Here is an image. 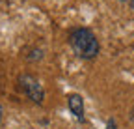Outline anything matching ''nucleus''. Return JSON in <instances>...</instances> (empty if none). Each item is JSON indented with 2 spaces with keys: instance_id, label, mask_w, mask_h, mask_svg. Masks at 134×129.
<instances>
[{
  "instance_id": "nucleus-2",
  "label": "nucleus",
  "mask_w": 134,
  "mask_h": 129,
  "mask_svg": "<svg viewBox=\"0 0 134 129\" xmlns=\"http://www.w3.org/2000/svg\"><path fill=\"white\" fill-rule=\"evenodd\" d=\"M19 88L23 90V94L26 95L28 99H32L36 105H43V99H45V92H43V86L39 84V80L34 77V75H28V73H23L19 77Z\"/></svg>"
},
{
  "instance_id": "nucleus-1",
  "label": "nucleus",
  "mask_w": 134,
  "mask_h": 129,
  "mask_svg": "<svg viewBox=\"0 0 134 129\" xmlns=\"http://www.w3.org/2000/svg\"><path fill=\"white\" fill-rule=\"evenodd\" d=\"M69 45H71L73 53L82 60H93V58H97V54L100 51V45H99L95 34L90 28H75V30H71Z\"/></svg>"
},
{
  "instance_id": "nucleus-4",
  "label": "nucleus",
  "mask_w": 134,
  "mask_h": 129,
  "mask_svg": "<svg viewBox=\"0 0 134 129\" xmlns=\"http://www.w3.org/2000/svg\"><path fill=\"white\" fill-rule=\"evenodd\" d=\"M106 129H117V125H115V120H114V118H108V122H106Z\"/></svg>"
},
{
  "instance_id": "nucleus-9",
  "label": "nucleus",
  "mask_w": 134,
  "mask_h": 129,
  "mask_svg": "<svg viewBox=\"0 0 134 129\" xmlns=\"http://www.w3.org/2000/svg\"><path fill=\"white\" fill-rule=\"evenodd\" d=\"M0 109H2V107H0Z\"/></svg>"
},
{
  "instance_id": "nucleus-8",
  "label": "nucleus",
  "mask_w": 134,
  "mask_h": 129,
  "mask_svg": "<svg viewBox=\"0 0 134 129\" xmlns=\"http://www.w3.org/2000/svg\"><path fill=\"white\" fill-rule=\"evenodd\" d=\"M121 2H127V0H121Z\"/></svg>"
},
{
  "instance_id": "nucleus-6",
  "label": "nucleus",
  "mask_w": 134,
  "mask_h": 129,
  "mask_svg": "<svg viewBox=\"0 0 134 129\" xmlns=\"http://www.w3.org/2000/svg\"><path fill=\"white\" fill-rule=\"evenodd\" d=\"M0 122H2V109H0Z\"/></svg>"
},
{
  "instance_id": "nucleus-5",
  "label": "nucleus",
  "mask_w": 134,
  "mask_h": 129,
  "mask_svg": "<svg viewBox=\"0 0 134 129\" xmlns=\"http://www.w3.org/2000/svg\"><path fill=\"white\" fill-rule=\"evenodd\" d=\"M127 4H129V6H130V8L134 9V0H127Z\"/></svg>"
},
{
  "instance_id": "nucleus-3",
  "label": "nucleus",
  "mask_w": 134,
  "mask_h": 129,
  "mask_svg": "<svg viewBox=\"0 0 134 129\" xmlns=\"http://www.w3.org/2000/svg\"><path fill=\"white\" fill-rule=\"evenodd\" d=\"M67 107H69L71 114L78 120V123L86 122V118H84V99L78 94H69L67 95Z\"/></svg>"
},
{
  "instance_id": "nucleus-7",
  "label": "nucleus",
  "mask_w": 134,
  "mask_h": 129,
  "mask_svg": "<svg viewBox=\"0 0 134 129\" xmlns=\"http://www.w3.org/2000/svg\"><path fill=\"white\" fill-rule=\"evenodd\" d=\"M130 120H134V110H132V114H130Z\"/></svg>"
}]
</instances>
